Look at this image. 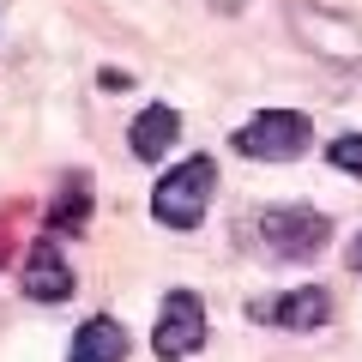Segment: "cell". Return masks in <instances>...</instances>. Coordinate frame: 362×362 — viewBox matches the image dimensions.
<instances>
[{"instance_id": "8", "label": "cell", "mask_w": 362, "mask_h": 362, "mask_svg": "<svg viewBox=\"0 0 362 362\" xmlns=\"http://www.w3.org/2000/svg\"><path fill=\"white\" fill-rule=\"evenodd\" d=\"M66 362H127V326H121L115 314H90L73 332Z\"/></svg>"}, {"instance_id": "13", "label": "cell", "mask_w": 362, "mask_h": 362, "mask_svg": "<svg viewBox=\"0 0 362 362\" xmlns=\"http://www.w3.org/2000/svg\"><path fill=\"white\" fill-rule=\"evenodd\" d=\"M350 272H362V235L350 242Z\"/></svg>"}, {"instance_id": "10", "label": "cell", "mask_w": 362, "mask_h": 362, "mask_svg": "<svg viewBox=\"0 0 362 362\" xmlns=\"http://www.w3.org/2000/svg\"><path fill=\"white\" fill-rule=\"evenodd\" d=\"M90 223V175H66L49 206V235H78Z\"/></svg>"}, {"instance_id": "5", "label": "cell", "mask_w": 362, "mask_h": 362, "mask_svg": "<svg viewBox=\"0 0 362 362\" xmlns=\"http://www.w3.org/2000/svg\"><path fill=\"white\" fill-rule=\"evenodd\" d=\"M151 350L163 362H187L194 350H206V302L194 290H169L151 326Z\"/></svg>"}, {"instance_id": "9", "label": "cell", "mask_w": 362, "mask_h": 362, "mask_svg": "<svg viewBox=\"0 0 362 362\" xmlns=\"http://www.w3.org/2000/svg\"><path fill=\"white\" fill-rule=\"evenodd\" d=\"M175 139H181V115L169 103L139 109V121H133V157H139V163H163Z\"/></svg>"}, {"instance_id": "2", "label": "cell", "mask_w": 362, "mask_h": 362, "mask_svg": "<svg viewBox=\"0 0 362 362\" xmlns=\"http://www.w3.org/2000/svg\"><path fill=\"white\" fill-rule=\"evenodd\" d=\"M332 242V218L314 206H272L254 218V247L266 259H284V266H308L326 254Z\"/></svg>"}, {"instance_id": "1", "label": "cell", "mask_w": 362, "mask_h": 362, "mask_svg": "<svg viewBox=\"0 0 362 362\" xmlns=\"http://www.w3.org/2000/svg\"><path fill=\"white\" fill-rule=\"evenodd\" d=\"M284 25L314 61L332 66H362V18L338 13L326 0H284Z\"/></svg>"}, {"instance_id": "6", "label": "cell", "mask_w": 362, "mask_h": 362, "mask_svg": "<svg viewBox=\"0 0 362 362\" xmlns=\"http://www.w3.org/2000/svg\"><path fill=\"white\" fill-rule=\"evenodd\" d=\"M254 314L266 326H278V332H320L332 320V296L320 284H302V290H284V296H272V302H254Z\"/></svg>"}, {"instance_id": "11", "label": "cell", "mask_w": 362, "mask_h": 362, "mask_svg": "<svg viewBox=\"0 0 362 362\" xmlns=\"http://www.w3.org/2000/svg\"><path fill=\"white\" fill-rule=\"evenodd\" d=\"M326 163H332V169H344V175H356V181H362V133H338V139L326 145Z\"/></svg>"}, {"instance_id": "7", "label": "cell", "mask_w": 362, "mask_h": 362, "mask_svg": "<svg viewBox=\"0 0 362 362\" xmlns=\"http://www.w3.org/2000/svg\"><path fill=\"white\" fill-rule=\"evenodd\" d=\"M18 284H25L30 302H66L73 296L78 278H73V266H66V254L54 247V235H42V242L25 254V278H18Z\"/></svg>"}, {"instance_id": "3", "label": "cell", "mask_w": 362, "mask_h": 362, "mask_svg": "<svg viewBox=\"0 0 362 362\" xmlns=\"http://www.w3.org/2000/svg\"><path fill=\"white\" fill-rule=\"evenodd\" d=\"M211 187H218V163L211 157H187V163H175L151 187V218L169 223V230H199L206 206H211Z\"/></svg>"}, {"instance_id": "4", "label": "cell", "mask_w": 362, "mask_h": 362, "mask_svg": "<svg viewBox=\"0 0 362 362\" xmlns=\"http://www.w3.org/2000/svg\"><path fill=\"white\" fill-rule=\"evenodd\" d=\"M235 151L254 157V163H296V157L314 151V121L296 115V109H266V115L242 121Z\"/></svg>"}, {"instance_id": "12", "label": "cell", "mask_w": 362, "mask_h": 362, "mask_svg": "<svg viewBox=\"0 0 362 362\" xmlns=\"http://www.w3.org/2000/svg\"><path fill=\"white\" fill-rule=\"evenodd\" d=\"M206 6H211V13H242L247 0H206Z\"/></svg>"}]
</instances>
